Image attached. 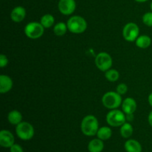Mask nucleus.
Here are the masks:
<instances>
[{
	"label": "nucleus",
	"instance_id": "1",
	"mask_svg": "<svg viewBox=\"0 0 152 152\" xmlns=\"http://www.w3.org/2000/svg\"><path fill=\"white\" fill-rule=\"evenodd\" d=\"M99 130V123L94 115H87L81 123V131L85 135L88 137L94 136Z\"/></svg>",
	"mask_w": 152,
	"mask_h": 152
},
{
	"label": "nucleus",
	"instance_id": "2",
	"mask_svg": "<svg viewBox=\"0 0 152 152\" xmlns=\"http://www.w3.org/2000/svg\"><path fill=\"white\" fill-rule=\"evenodd\" d=\"M67 26L70 32L73 34H82L87 28L86 19L80 16H71L67 22Z\"/></svg>",
	"mask_w": 152,
	"mask_h": 152
},
{
	"label": "nucleus",
	"instance_id": "3",
	"mask_svg": "<svg viewBox=\"0 0 152 152\" xmlns=\"http://www.w3.org/2000/svg\"><path fill=\"white\" fill-rule=\"evenodd\" d=\"M102 102L105 108L113 110L118 108L123 101L120 94L114 91H108L103 95Z\"/></svg>",
	"mask_w": 152,
	"mask_h": 152
},
{
	"label": "nucleus",
	"instance_id": "4",
	"mask_svg": "<svg viewBox=\"0 0 152 152\" xmlns=\"http://www.w3.org/2000/svg\"><path fill=\"white\" fill-rule=\"evenodd\" d=\"M126 116L123 111L117 109H113L107 114L106 121L112 127H119L126 123Z\"/></svg>",
	"mask_w": 152,
	"mask_h": 152
},
{
	"label": "nucleus",
	"instance_id": "5",
	"mask_svg": "<svg viewBox=\"0 0 152 152\" xmlns=\"http://www.w3.org/2000/svg\"><path fill=\"white\" fill-rule=\"evenodd\" d=\"M16 134L22 140H29L34 135V129L31 123L21 122L16 127Z\"/></svg>",
	"mask_w": 152,
	"mask_h": 152
},
{
	"label": "nucleus",
	"instance_id": "6",
	"mask_svg": "<svg viewBox=\"0 0 152 152\" xmlns=\"http://www.w3.org/2000/svg\"><path fill=\"white\" fill-rule=\"evenodd\" d=\"M45 28L40 22H32L28 23L25 28V34L28 38L36 39H39L44 34Z\"/></svg>",
	"mask_w": 152,
	"mask_h": 152
},
{
	"label": "nucleus",
	"instance_id": "7",
	"mask_svg": "<svg viewBox=\"0 0 152 152\" xmlns=\"http://www.w3.org/2000/svg\"><path fill=\"white\" fill-rule=\"evenodd\" d=\"M113 60L111 56L105 52H101L96 55L95 58V64L96 67L102 71H106L111 69Z\"/></svg>",
	"mask_w": 152,
	"mask_h": 152
},
{
	"label": "nucleus",
	"instance_id": "8",
	"mask_svg": "<svg viewBox=\"0 0 152 152\" xmlns=\"http://www.w3.org/2000/svg\"><path fill=\"white\" fill-rule=\"evenodd\" d=\"M140 29L137 24L129 22L126 24L123 29V38L128 42H134L139 36Z\"/></svg>",
	"mask_w": 152,
	"mask_h": 152
},
{
	"label": "nucleus",
	"instance_id": "9",
	"mask_svg": "<svg viewBox=\"0 0 152 152\" xmlns=\"http://www.w3.org/2000/svg\"><path fill=\"white\" fill-rule=\"evenodd\" d=\"M77 4L75 0H59L58 9L63 15H71L75 10Z\"/></svg>",
	"mask_w": 152,
	"mask_h": 152
},
{
	"label": "nucleus",
	"instance_id": "10",
	"mask_svg": "<svg viewBox=\"0 0 152 152\" xmlns=\"http://www.w3.org/2000/svg\"><path fill=\"white\" fill-rule=\"evenodd\" d=\"M14 144V137L7 130L0 132V145L4 148H10Z\"/></svg>",
	"mask_w": 152,
	"mask_h": 152
},
{
	"label": "nucleus",
	"instance_id": "11",
	"mask_svg": "<svg viewBox=\"0 0 152 152\" xmlns=\"http://www.w3.org/2000/svg\"><path fill=\"white\" fill-rule=\"evenodd\" d=\"M26 16V10L22 6H17L12 10L10 13V19L14 22H21Z\"/></svg>",
	"mask_w": 152,
	"mask_h": 152
},
{
	"label": "nucleus",
	"instance_id": "12",
	"mask_svg": "<svg viewBox=\"0 0 152 152\" xmlns=\"http://www.w3.org/2000/svg\"><path fill=\"white\" fill-rule=\"evenodd\" d=\"M123 111L126 114H134L137 110V102L133 98L128 97L122 102Z\"/></svg>",
	"mask_w": 152,
	"mask_h": 152
},
{
	"label": "nucleus",
	"instance_id": "13",
	"mask_svg": "<svg viewBox=\"0 0 152 152\" xmlns=\"http://www.w3.org/2000/svg\"><path fill=\"white\" fill-rule=\"evenodd\" d=\"M13 87V80L8 76L1 74L0 76V92L5 94L10 91Z\"/></svg>",
	"mask_w": 152,
	"mask_h": 152
},
{
	"label": "nucleus",
	"instance_id": "14",
	"mask_svg": "<svg viewBox=\"0 0 152 152\" xmlns=\"http://www.w3.org/2000/svg\"><path fill=\"white\" fill-rule=\"evenodd\" d=\"M125 149L127 152H142V145L135 140H129L125 143Z\"/></svg>",
	"mask_w": 152,
	"mask_h": 152
},
{
	"label": "nucleus",
	"instance_id": "15",
	"mask_svg": "<svg viewBox=\"0 0 152 152\" xmlns=\"http://www.w3.org/2000/svg\"><path fill=\"white\" fill-rule=\"evenodd\" d=\"M103 140L100 139H94L90 141L88 145L89 152H101L104 148Z\"/></svg>",
	"mask_w": 152,
	"mask_h": 152
},
{
	"label": "nucleus",
	"instance_id": "16",
	"mask_svg": "<svg viewBox=\"0 0 152 152\" xmlns=\"http://www.w3.org/2000/svg\"><path fill=\"white\" fill-rule=\"evenodd\" d=\"M7 120L11 125L17 126L21 122H22V115L17 110H13L9 112L7 115Z\"/></svg>",
	"mask_w": 152,
	"mask_h": 152
},
{
	"label": "nucleus",
	"instance_id": "17",
	"mask_svg": "<svg viewBox=\"0 0 152 152\" xmlns=\"http://www.w3.org/2000/svg\"><path fill=\"white\" fill-rule=\"evenodd\" d=\"M136 45L140 48L145 49L149 47L151 44V39L147 35H142L138 37L137 39L135 40Z\"/></svg>",
	"mask_w": 152,
	"mask_h": 152
},
{
	"label": "nucleus",
	"instance_id": "18",
	"mask_svg": "<svg viewBox=\"0 0 152 152\" xmlns=\"http://www.w3.org/2000/svg\"><path fill=\"white\" fill-rule=\"evenodd\" d=\"M96 135L99 139L102 140H107L111 138V135H112V131L109 127L103 126L102 128H99Z\"/></svg>",
	"mask_w": 152,
	"mask_h": 152
},
{
	"label": "nucleus",
	"instance_id": "19",
	"mask_svg": "<svg viewBox=\"0 0 152 152\" xmlns=\"http://www.w3.org/2000/svg\"><path fill=\"white\" fill-rule=\"evenodd\" d=\"M55 19L51 14H45L44 16H42L41 19H40V23L42 25V26L45 28H51L54 24Z\"/></svg>",
	"mask_w": 152,
	"mask_h": 152
},
{
	"label": "nucleus",
	"instance_id": "20",
	"mask_svg": "<svg viewBox=\"0 0 152 152\" xmlns=\"http://www.w3.org/2000/svg\"><path fill=\"white\" fill-rule=\"evenodd\" d=\"M133 127L130 123H125L120 128V134L123 138H129L133 134Z\"/></svg>",
	"mask_w": 152,
	"mask_h": 152
},
{
	"label": "nucleus",
	"instance_id": "21",
	"mask_svg": "<svg viewBox=\"0 0 152 152\" xmlns=\"http://www.w3.org/2000/svg\"><path fill=\"white\" fill-rule=\"evenodd\" d=\"M67 30H68L67 24L62 22H58L53 27V32L58 37H62V36L65 35V33L67 32Z\"/></svg>",
	"mask_w": 152,
	"mask_h": 152
},
{
	"label": "nucleus",
	"instance_id": "22",
	"mask_svg": "<svg viewBox=\"0 0 152 152\" xmlns=\"http://www.w3.org/2000/svg\"><path fill=\"white\" fill-rule=\"evenodd\" d=\"M120 77V74L115 69H109L105 71V78L110 82H116Z\"/></svg>",
	"mask_w": 152,
	"mask_h": 152
},
{
	"label": "nucleus",
	"instance_id": "23",
	"mask_svg": "<svg viewBox=\"0 0 152 152\" xmlns=\"http://www.w3.org/2000/svg\"><path fill=\"white\" fill-rule=\"evenodd\" d=\"M142 22L147 26L152 27V12H147L143 15Z\"/></svg>",
	"mask_w": 152,
	"mask_h": 152
},
{
	"label": "nucleus",
	"instance_id": "24",
	"mask_svg": "<svg viewBox=\"0 0 152 152\" xmlns=\"http://www.w3.org/2000/svg\"><path fill=\"white\" fill-rule=\"evenodd\" d=\"M128 91V86L124 83H121V84L118 85L117 87V92L120 94V95H123L126 94Z\"/></svg>",
	"mask_w": 152,
	"mask_h": 152
},
{
	"label": "nucleus",
	"instance_id": "25",
	"mask_svg": "<svg viewBox=\"0 0 152 152\" xmlns=\"http://www.w3.org/2000/svg\"><path fill=\"white\" fill-rule=\"evenodd\" d=\"M7 64H8V59L7 56L4 54L0 55V67L4 68V67L7 66Z\"/></svg>",
	"mask_w": 152,
	"mask_h": 152
},
{
	"label": "nucleus",
	"instance_id": "26",
	"mask_svg": "<svg viewBox=\"0 0 152 152\" xmlns=\"http://www.w3.org/2000/svg\"><path fill=\"white\" fill-rule=\"evenodd\" d=\"M10 152H23V149L21 145L18 144H13L10 148Z\"/></svg>",
	"mask_w": 152,
	"mask_h": 152
},
{
	"label": "nucleus",
	"instance_id": "27",
	"mask_svg": "<svg viewBox=\"0 0 152 152\" xmlns=\"http://www.w3.org/2000/svg\"><path fill=\"white\" fill-rule=\"evenodd\" d=\"M148 123H149V125L152 127V111L150 112V114H148Z\"/></svg>",
	"mask_w": 152,
	"mask_h": 152
},
{
	"label": "nucleus",
	"instance_id": "28",
	"mask_svg": "<svg viewBox=\"0 0 152 152\" xmlns=\"http://www.w3.org/2000/svg\"><path fill=\"white\" fill-rule=\"evenodd\" d=\"M134 115L133 114H126V119H128L129 120H133Z\"/></svg>",
	"mask_w": 152,
	"mask_h": 152
},
{
	"label": "nucleus",
	"instance_id": "29",
	"mask_svg": "<svg viewBox=\"0 0 152 152\" xmlns=\"http://www.w3.org/2000/svg\"><path fill=\"white\" fill-rule=\"evenodd\" d=\"M148 103L150 104V105L152 107V93H151L149 94V96H148Z\"/></svg>",
	"mask_w": 152,
	"mask_h": 152
},
{
	"label": "nucleus",
	"instance_id": "30",
	"mask_svg": "<svg viewBox=\"0 0 152 152\" xmlns=\"http://www.w3.org/2000/svg\"><path fill=\"white\" fill-rule=\"evenodd\" d=\"M137 2H145V1H147L148 0H135Z\"/></svg>",
	"mask_w": 152,
	"mask_h": 152
},
{
	"label": "nucleus",
	"instance_id": "31",
	"mask_svg": "<svg viewBox=\"0 0 152 152\" xmlns=\"http://www.w3.org/2000/svg\"><path fill=\"white\" fill-rule=\"evenodd\" d=\"M151 10H152V2L151 3Z\"/></svg>",
	"mask_w": 152,
	"mask_h": 152
}]
</instances>
